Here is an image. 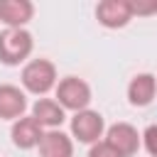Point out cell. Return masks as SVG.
<instances>
[{
    "mask_svg": "<svg viewBox=\"0 0 157 157\" xmlns=\"http://www.w3.org/2000/svg\"><path fill=\"white\" fill-rule=\"evenodd\" d=\"M27 110V96L10 83L0 86V120H20Z\"/></svg>",
    "mask_w": 157,
    "mask_h": 157,
    "instance_id": "8",
    "label": "cell"
},
{
    "mask_svg": "<svg viewBox=\"0 0 157 157\" xmlns=\"http://www.w3.org/2000/svg\"><path fill=\"white\" fill-rule=\"evenodd\" d=\"M32 47H34V39L25 27L5 29L0 34V61L7 66H17L20 61H25L32 54Z\"/></svg>",
    "mask_w": 157,
    "mask_h": 157,
    "instance_id": "2",
    "label": "cell"
},
{
    "mask_svg": "<svg viewBox=\"0 0 157 157\" xmlns=\"http://www.w3.org/2000/svg\"><path fill=\"white\" fill-rule=\"evenodd\" d=\"M142 142H145L147 152L152 157H157V123L155 125H147V130L142 132Z\"/></svg>",
    "mask_w": 157,
    "mask_h": 157,
    "instance_id": "13",
    "label": "cell"
},
{
    "mask_svg": "<svg viewBox=\"0 0 157 157\" xmlns=\"http://www.w3.org/2000/svg\"><path fill=\"white\" fill-rule=\"evenodd\" d=\"M32 118L42 125V128H49V130H56L61 123H64V108L52 101V98H39L34 105H32Z\"/></svg>",
    "mask_w": 157,
    "mask_h": 157,
    "instance_id": "12",
    "label": "cell"
},
{
    "mask_svg": "<svg viewBox=\"0 0 157 157\" xmlns=\"http://www.w3.org/2000/svg\"><path fill=\"white\" fill-rule=\"evenodd\" d=\"M103 130H105L103 115L96 113V110H88V108H86V110H81V113H74V118H71V135H74L78 142L96 145V142H101Z\"/></svg>",
    "mask_w": 157,
    "mask_h": 157,
    "instance_id": "4",
    "label": "cell"
},
{
    "mask_svg": "<svg viewBox=\"0 0 157 157\" xmlns=\"http://www.w3.org/2000/svg\"><path fill=\"white\" fill-rule=\"evenodd\" d=\"M56 103L64 108V110H74V113H81L88 108L91 103V88L83 78H76V76H66L56 83Z\"/></svg>",
    "mask_w": 157,
    "mask_h": 157,
    "instance_id": "3",
    "label": "cell"
},
{
    "mask_svg": "<svg viewBox=\"0 0 157 157\" xmlns=\"http://www.w3.org/2000/svg\"><path fill=\"white\" fill-rule=\"evenodd\" d=\"M39 155L42 157H71L74 142L61 130H47L39 140Z\"/></svg>",
    "mask_w": 157,
    "mask_h": 157,
    "instance_id": "10",
    "label": "cell"
},
{
    "mask_svg": "<svg viewBox=\"0 0 157 157\" xmlns=\"http://www.w3.org/2000/svg\"><path fill=\"white\" fill-rule=\"evenodd\" d=\"M96 17L108 29L125 27L132 20V2L130 0H103L96 7Z\"/></svg>",
    "mask_w": 157,
    "mask_h": 157,
    "instance_id": "5",
    "label": "cell"
},
{
    "mask_svg": "<svg viewBox=\"0 0 157 157\" xmlns=\"http://www.w3.org/2000/svg\"><path fill=\"white\" fill-rule=\"evenodd\" d=\"M22 86L34 93V96H44L47 91H52L56 86V69L49 59H32L25 64L22 69Z\"/></svg>",
    "mask_w": 157,
    "mask_h": 157,
    "instance_id": "1",
    "label": "cell"
},
{
    "mask_svg": "<svg viewBox=\"0 0 157 157\" xmlns=\"http://www.w3.org/2000/svg\"><path fill=\"white\" fill-rule=\"evenodd\" d=\"M140 137H142V135H137V130H135L130 123H115V125H110L108 132H105V142H108L115 152H120L123 157H132V155L140 150Z\"/></svg>",
    "mask_w": 157,
    "mask_h": 157,
    "instance_id": "6",
    "label": "cell"
},
{
    "mask_svg": "<svg viewBox=\"0 0 157 157\" xmlns=\"http://www.w3.org/2000/svg\"><path fill=\"white\" fill-rule=\"evenodd\" d=\"M34 15V5L29 0H0V22L7 29H22Z\"/></svg>",
    "mask_w": 157,
    "mask_h": 157,
    "instance_id": "7",
    "label": "cell"
},
{
    "mask_svg": "<svg viewBox=\"0 0 157 157\" xmlns=\"http://www.w3.org/2000/svg\"><path fill=\"white\" fill-rule=\"evenodd\" d=\"M155 93H157V78L152 74H137L130 81V86H128V98L137 108L150 105L152 98H155Z\"/></svg>",
    "mask_w": 157,
    "mask_h": 157,
    "instance_id": "11",
    "label": "cell"
},
{
    "mask_svg": "<svg viewBox=\"0 0 157 157\" xmlns=\"http://www.w3.org/2000/svg\"><path fill=\"white\" fill-rule=\"evenodd\" d=\"M10 135H12L15 147H20V150H32V147H39V140H42L44 130H42V125L29 115V118L15 120Z\"/></svg>",
    "mask_w": 157,
    "mask_h": 157,
    "instance_id": "9",
    "label": "cell"
},
{
    "mask_svg": "<svg viewBox=\"0 0 157 157\" xmlns=\"http://www.w3.org/2000/svg\"><path fill=\"white\" fill-rule=\"evenodd\" d=\"M88 157H123L120 152H115L105 140L103 142H96V145H91V152H88Z\"/></svg>",
    "mask_w": 157,
    "mask_h": 157,
    "instance_id": "14",
    "label": "cell"
}]
</instances>
